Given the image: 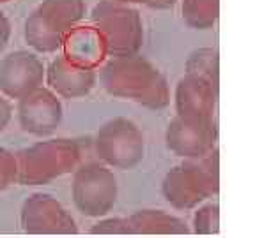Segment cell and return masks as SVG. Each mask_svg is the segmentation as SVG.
<instances>
[{"label":"cell","mask_w":255,"mask_h":238,"mask_svg":"<svg viewBox=\"0 0 255 238\" xmlns=\"http://www.w3.org/2000/svg\"><path fill=\"white\" fill-rule=\"evenodd\" d=\"M90 27L96 30L105 55L138 53L144 44V20L138 9L115 0H99L90 13Z\"/></svg>","instance_id":"1"},{"label":"cell","mask_w":255,"mask_h":238,"mask_svg":"<svg viewBox=\"0 0 255 238\" xmlns=\"http://www.w3.org/2000/svg\"><path fill=\"white\" fill-rule=\"evenodd\" d=\"M85 11V0H42L25 20V41L36 51L53 53L82 25Z\"/></svg>","instance_id":"2"},{"label":"cell","mask_w":255,"mask_h":238,"mask_svg":"<svg viewBox=\"0 0 255 238\" xmlns=\"http://www.w3.org/2000/svg\"><path fill=\"white\" fill-rule=\"evenodd\" d=\"M103 81L112 92L138 97L147 102L165 99V81L158 69L138 53L112 57L103 67Z\"/></svg>","instance_id":"3"},{"label":"cell","mask_w":255,"mask_h":238,"mask_svg":"<svg viewBox=\"0 0 255 238\" xmlns=\"http://www.w3.org/2000/svg\"><path fill=\"white\" fill-rule=\"evenodd\" d=\"M44 67L34 53L18 50L5 55L0 62V87L11 96L30 92L42 81Z\"/></svg>","instance_id":"4"},{"label":"cell","mask_w":255,"mask_h":238,"mask_svg":"<svg viewBox=\"0 0 255 238\" xmlns=\"http://www.w3.org/2000/svg\"><path fill=\"white\" fill-rule=\"evenodd\" d=\"M101 152L106 159L117 164H129L138 159L142 143L136 131L126 122H115L101 133Z\"/></svg>","instance_id":"5"},{"label":"cell","mask_w":255,"mask_h":238,"mask_svg":"<svg viewBox=\"0 0 255 238\" xmlns=\"http://www.w3.org/2000/svg\"><path fill=\"white\" fill-rule=\"evenodd\" d=\"M50 83L66 96H78L87 92L94 81L92 67L69 59L66 55L57 57L48 71Z\"/></svg>","instance_id":"6"},{"label":"cell","mask_w":255,"mask_h":238,"mask_svg":"<svg viewBox=\"0 0 255 238\" xmlns=\"http://www.w3.org/2000/svg\"><path fill=\"white\" fill-rule=\"evenodd\" d=\"M21 118L27 129L48 131L59 120V104L48 92H39L21 104Z\"/></svg>","instance_id":"7"},{"label":"cell","mask_w":255,"mask_h":238,"mask_svg":"<svg viewBox=\"0 0 255 238\" xmlns=\"http://www.w3.org/2000/svg\"><path fill=\"white\" fill-rule=\"evenodd\" d=\"M64 46H66V57L85 66L98 62L105 55L98 34L90 25H78L77 29H73L68 39L64 41Z\"/></svg>","instance_id":"8"},{"label":"cell","mask_w":255,"mask_h":238,"mask_svg":"<svg viewBox=\"0 0 255 238\" xmlns=\"http://www.w3.org/2000/svg\"><path fill=\"white\" fill-rule=\"evenodd\" d=\"M183 21L193 30H209L220 16V0H181Z\"/></svg>","instance_id":"9"},{"label":"cell","mask_w":255,"mask_h":238,"mask_svg":"<svg viewBox=\"0 0 255 238\" xmlns=\"http://www.w3.org/2000/svg\"><path fill=\"white\" fill-rule=\"evenodd\" d=\"M188 71L206 81L216 83L218 76V53L212 48H199L188 59Z\"/></svg>","instance_id":"10"},{"label":"cell","mask_w":255,"mask_h":238,"mask_svg":"<svg viewBox=\"0 0 255 238\" xmlns=\"http://www.w3.org/2000/svg\"><path fill=\"white\" fill-rule=\"evenodd\" d=\"M172 141L177 148L186 152H193L200 146H204V134L199 127H177L172 133Z\"/></svg>","instance_id":"11"},{"label":"cell","mask_w":255,"mask_h":238,"mask_svg":"<svg viewBox=\"0 0 255 238\" xmlns=\"http://www.w3.org/2000/svg\"><path fill=\"white\" fill-rule=\"evenodd\" d=\"M9 39H11V21L4 11H0V53L9 44Z\"/></svg>","instance_id":"12"},{"label":"cell","mask_w":255,"mask_h":238,"mask_svg":"<svg viewBox=\"0 0 255 238\" xmlns=\"http://www.w3.org/2000/svg\"><path fill=\"white\" fill-rule=\"evenodd\" d=\"M175 4H177V0H147V2H145V7L163 11V9L174 7Z\"/></svg>","instance_id":"13"},{"label":"cell","mask_w":255,"mask_h":238,"mask_svg":"<svg viewBox=\"0 0 255 238\" xmlns=\"http://www.w3.org/2000/svg\"><path fill=\"white\" fill-rule=\"evenodd\" d=\"M115 2H121V4H128V5H145L147 0H115Z\"/></svg>","instance_id":"14"},{"label":"cell","mask_w":255,"mask_h":238,"mask_svg":"<svg viewBox=\"0 0 255 238\" xmlns=\"http://www.w3.org/2000/svg\"><path fill=\"white\" fill-rule=\"evenodd\" d=\"M2 2H9V0H0V4H2Z\"/></svg>","instance_id":"15"}]
</instances>
